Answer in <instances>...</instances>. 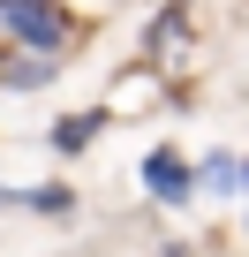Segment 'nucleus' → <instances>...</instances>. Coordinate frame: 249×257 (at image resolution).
<instances>
[{"label": "nucleus", "mask_w": 249, "mask_h": 257, "mask_svg": "<svg viewBox=\"0 0 249 257\" xmlns=\"http://www.w3.org/2000/svg\"><path fill=\"white\" fill-rule=\"evenodd\" d=\"M0 16H8V46H31V53L68 46V16L53 0H16V8H0Z\"/></svg>", "instance_id": "1"}, {"label": "nucleus", "mask_w": 249, "mask_h": 257, "mask_svg": "<svg viewBox=\"0 0 249 257\" xmlns=\"http://www.w3.org/2000/svg\"><path fill=\"white\" fill-rule=\"evenodd\" d=\"M144 189H151L159 204H189L196 174H189V159H181V152H166V144H159V152L144 159Z\"/></svg>", "instance_id": "2"}, {"label": "nucleus", "mask_w": 249, "mask_h": 257, "mask_svg": "<svg viewBox=\"0 0 249 257\" xmlns=\"http://www.w3.org/2000/svg\"><path fill=\"white\" fill-rule=\"evenodd\" d=\"M196 182H204V189H219V197H234V189H249V167L219 152V159H204V174H196Z\"/></svg>", "instance_id": "3"}, {"label": "nucleus", "mask_w": 249, "mask_h": 257, "mask_svg": "<svg viewBox=\"0 0 249 257\" xmlns=\"http://www.w3.org/2000/svg\"><path fill=\"white\" fill-rule=\"evenodd\" d=\"M98 128H106L98 113H76V121H61V128H53V152H83V144L98 137Z\"/></svg>", "instance_id": "4"}, {"label": "nucleus", "mask_w": 249, "mask_h": 257, "mask_svg": "<svg viewBox=\"0 0 249 257\" xmlns=\"http://www.w3.org/2000/svg\"><path fill=\"white\" fill-rule=\"evenodd\" d=\"M16 204H31V212H68L76 197H68V189L53 182V189H16Z\"/></svg>", "instance_id": "5"}, {"label": "nucleus", "mask_w": 249, "mask_h": 257, "mask_svg": "<svg viewBox=\"0 0 249 257\" xmlns=\"http://www.w3.org/2000/svg\"><path fill=\"white\" fill-rule=\"evenodd\" d=\"M0 8H16V0H0Z\"/></svg>", "instance_id": "6"}, {"label": "nucleus", "mask_w": 249, "mask_h": 257, "mask_svg": "<svg viewBox=\"0 0 249 257\" xmlns=\"http://www.w3.org/2000/svg\"><path fill=\"white\" fill-rule=\"evenodd\" d=\"M166 257H181V249H166Z\"/></svg>", "instance_id": "7"}, {"label": "nucleus", "mask_w": 249, "mask_h": 257, "mask_svg": "<svg viewBox=\"0 0 249 257\" xmlns=\"http://www.w3.org/2000/svg\"><path fill=\"white\" fill-rule=\"evenodd\" d=\"M241 167H249V159H241Z\"/></svg>", "instance_id": "8"}]
</instances>
